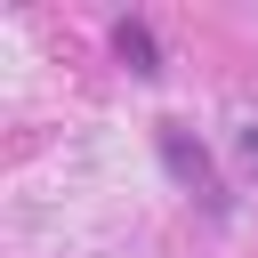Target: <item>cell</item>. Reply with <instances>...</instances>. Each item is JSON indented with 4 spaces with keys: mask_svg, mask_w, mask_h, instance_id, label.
Here are the masks:
<instances>
[{
    "mask_svg": "<svg viewBox=\"0 0 258 258\" xmlns=\"http://www.w3.org/2000/svg\"><path fill=\"white\" fill-rule=\"evenodd\" d=\"M161 169H169V177H177V185H185V194H194V202H202L210 218H226V185L210 177V153H202V145H194V137L177 129V121L161 129Z\"/></svg>",
    "mask_w": 258,
    "mask_h": 258,
    "instance_id": "obj_1",
    "label": "cell"
},
{
    "mask_svg": "<svg viewBox=\"0 0 258 258\" xmlns=\"http://www.w3.org/2000/svg\"><path fill=\"white\" fill-rule=\"evenodd\" d=\"M113 48H121V64H129L137 81L161 73V48H153V24H145V16H121V24H113Z\"/></svg>",
    "mask_w": 258,
    "mask_h": 258,
    "instance_id": "obj_2",
    "label": "cell"
},
{
    "mask_svg": "<svg viewBox=\"0 0 258 258\" xmlns=\"http://www.w3.org/2000/svg\"><path fill=\"white\" fill-rule=\"evenodd\" d=\"M242 169H258V113L242 121Z\"/></svg>",
    "mask_w": 258,
    "mask_h": 258,
    "instance_id": "obj_3",
    "label": "cell"
}]
</instances>
